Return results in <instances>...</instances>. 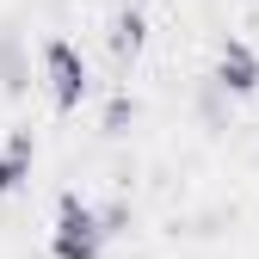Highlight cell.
Wrapping results in <instances>:
<instances>
[{
  "label": "cell",
  "instance_id": "7",
  "mask_svg": "<svg viewBox=\"0 0 259 259\" xmlns=\"http://www.w3.org/2000/svg\"><path fill=\"white\" fill-rule=\"evenodd\" d=\"M130 117H136V99H130V93H111V105H105V136H123Z\"/></svg>",
  "mask_w": 259,
  "mask_h": 259
},
{
  "label": "cell",
  "instance_id": "8",
  "mask_svg": "<svg viewBox=\"0 0 259 259\" xmlns=\"http://www.w3.org/2000/svg\"><path fill=\"white\" fill-rule=\"evenodd\" d=\"M7 148H13L19 160H31V154H37V136H31V130H13V136H7Z\"/></svg>",
  "mask_w": 259,
  "mask_h": 259
},
{
  "label": "cell",
  "instance_id": "2",
  "mask_svg": "<svg viewBox=\"0 0 259 259\" xmlns=\"http://www.w3.org/2000/svg\"><path fill=\"white\" fill-rule=\"evenodd\" d=\"M44 87H50L56 111H80L93 74H87V56H80L68 37H50V44H44Z\"/></svg>",
  "mask_w": 259,
  "mask_h": 259
},
{
  "label": "cell",
  "instance_id": "3",
  "mask_svg": "<svg viewBox=\"0 0 259 259\" xmlns=\"http://www.w3.org/2000/svg\"><path fill=\"white\" fill-rule=\"evenodd\" d=\"M210 87L229 93V99H253L259 93V50L247 37H222V50L210 62Z\"/></svg>",
  "mask_w": 259,
  "mask_h": 259
},
{
  "label": "cell",
  "instance_id": "4",
  "mask_svg": "<svg viewBox=\"0 0 259 259\" xmlns=\"http://www.w3.org/2000/svg\"><path fill=\"white\" fill-rule=\"evenodd\" d=\"M105 44H111V68L130 74V62H136L142 44H148V19H142V7H117V13H111V31H105Z\"/></svg>",
  "mask_w": 259,
  "mask_h": 259
},
{
  "label": "cell",
  "instance_id": "6",
  "mask_svg": "<svg viewBox=\"0 0 259 259\" xmlns=\"http://www.w3.org/2000/svg\"><path fill=\"white\" fill-rule=\"evenodd\" d=\"M25 179H31V160H19L13 148H0V198H13Z\"/></svg>",
  "mask_w": 259,
  "mask_h": 259
},
{
  "label": "cell",
  "instance_id": "1",
  "mask_svg": "<svg viewBox=\"0 0 259 259\" xmlns=\"http://www.w3.org/2000/svg\"><path fill=\"white\" fill-rule=\"evenodd\" d=\"M105 216L93 210L87 198H74V191H62L56 204V229H50V253L56 259H105Z\"/></svg>",
  "mask_w": 259,
  "mask_h": 259
},
{
  "label": "cell",
  "instance_id": "5",
  "mask_svg": "<svg viewBox=\"0 0 259 259\" xmlns=\"http://www.w3.org/2000/svg\"><path fill=\"white\" fill-rule=\"evenodd\" d=\"M0 87H7L13 99L31 87V62H25V44H19V31H0Z\"/></svg>",
  "mask_w": 259,
  "mask_h": 259
}]
</instances>
